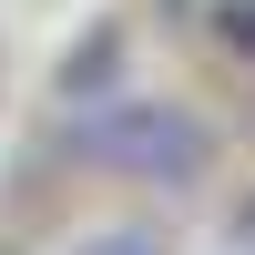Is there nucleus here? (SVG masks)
Segmentation results:
<instances>
[{
  "label": "nucleus",
  "instance_id": "nucleus-1",
  "mask_svg": "<svg viewBox=\"0 0 255 255\" xmlns=\"http://www.w3.org/2000/svg\"><path fill=\"white\" fill-rule=\"evenodd\" d=\"M61 153L92 174H123V184H204L215 174L204 113H184L163 92H92L82 113H61Z\"/></svg>",
  "mask_w": 255,
  "mask_h": 255
},
{
  "label": "nucleus",
  "instance_id": "nucleus-2",
  "mask_svg": "<svg viewBox=\"0 0 255 255\" xmlns=\"http://www.w3.org/2000/svg\"><path fill=\"white\" fill-rule=\"evenodd\" d=\"M61 255H174V245H163L153 225H92V235H72Z\"/></svg>",
  "mask_w": 255,
  "mask_h": 255
},
{
  "label": "nucleus",
  "instance_id": "nucleus-3",
  "mask_svg": "<svg viewBox=\"0 0 255 255\" xmlns=\"http://www.w3.org/2000/svg\"><path fill=\"white\" fill-rule=\"evenodd\" d=\"M113 61H123V31H102V41H92V51H82V61H61V102H92Z\"/></svg>",
  "mask_w": 255,
  "mask_h": 255
},
{
  "label": "nucleus",
  "instance_id": "nucleus-4",
  "mask_svg": "<svg viewBox=\"0 0 255 255\" xmlns=\"http://www.w3.org/2000/svg\"><path fill=\"white\" fill-rule=\"evenodd\" d=\"M215 41H225V51H255V0H225V10H215Z\"/></svg>",
  "mask_w": 255,
  "mask_h": 255
},
{
  "label": "nucleus",
  "instance_id": "nucleus-5",
  "mask_svg": "<svg viewBox=\"0 0 255 255\" xmlns=\"http://www.w3.org/2000/svg\"><path fill=\"white\" fill-rule=\"evenodd\" d=\"M225 245H245V255H255V194L235 204V225H225Z\"/></svg>",
  "mask_w": 255,
  "mask_h": 255
},
{
  "label": "nucleus",
  "instance_id": "nucleus-6",
  "mask_svg": "<svg viewBox=\"0 0 255 255\" xmlns=\"http://www.w3.org/2000/svg\"><path fill=\"white\" fill-rule=\"evenodd\" d=\"M0 255H10V245H0Z\"/></svg>",
  "mask_w": 255,
  "mask_h": 255
}]
</instances>
